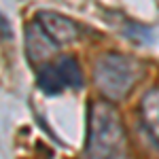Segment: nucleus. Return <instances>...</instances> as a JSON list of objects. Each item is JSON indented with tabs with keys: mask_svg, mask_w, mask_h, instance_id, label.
Segmentation results:
<instances>
[{
	"mask_svg": "<svg viewBox=\"0 0 159 159\" xmlns=\"http://www.w3.org/2000/svg\"><path fill=\"white\" fill-rule=\"evenodd\" d=\"M85 159H127V136L121 115L104 100L89 104Z\"/></svg>",
	"mask_w": 159,
	"mask_h": 159,
	"instance_id": "f257e3e1",
	"label": "nucleus"
},
{
	"mask_svg": "<svg viewBox=\"0 0 159 159\" xmlns=\"http://www.w3.org/2000/svg\"><path fill=\"white\" fill-rule=\"evenodd\" d=\"M140 76H142L140 64L134 57L117 51L100 55L93 66V83L108 102L125 100L132 93Z\"/></svg>",
	"mask_w": 159,
	"mask_h": 159,
	"instance_id": "f03ea898",
	"label": "nucleus"
},
{
	"mask_svg": "<svg viewBox=\"0 0 159 159\" xmlns=\"http://www.w3.org/2000/svg\"><path fill=\"white\" fill-rule=\"evenodd\" d=\"M34 19L43 25V30L49 34L51 40H53L57 47H61V45H70V43H74L76 38L81 36V28H79V24L72 21V19H68V17L61 15V13L38 11Z\"/></svg>",
	"mask_w": 159,
	"mask_h": 159,
	"instance_id": "7ed1b4c3",
	"label": "nucleus"
},
{
	"mask_svg": "<svg viewBox=\"0 0 159 159\" xmlns=\"http://www.w3.org/2000/svg\"><path fill=\"white\" fill-rule=\"evenodd\" d=\"M25 53L32 64H49V57L57 53V45L51 40V36L43 30V25L36 19L25 25Z\"/></svg>",
	"mask_w": 159,
	"mask_h": 159,
	"instance_id": "20e7f679",
	"label": "nucleus"
},
{
	"mask_svg": "<svg viewBox=\"0 0 159 159\" xmlns=\"http://www.w3.org/2000/svg\"><path fill=\"white\" fill-rule=\"evenodd\" d=\"M138 112H140V121H142L144 132L159 148V87L148 89L142 96Z\"/></svg>",
	"mask_w": 159,
	"mask_h": 159,
	"instance_id": "39448f33",
	"label": "nucleus"
},
{
	"mask_svg": "<svg viewBox=\"0 0 159 159\" xmlns=\"http://www.w3.org/2000/svg\"><path fill=\"white\" fill-rule=\"evenodd\" d=\"M36 85L43 93L47 96H60L61 91L66 89L64 81H61L60 70L55 68V64L49 61V64H43L36 68Z\"/></svg>",
	"mask_w": 159,
	"mask_h": 159,
	"instance_id": "423d86ee",
	"label": "nucleus"
},
{
	"mask_svg": "<svg viewBox=\"0 0 159 159\" xmlns=\"http://www.w3.org/2000/svg\"><path fill=\"white\" fill-rule=\"evenodd\" d=\"M53 64L60 70L61 81H64L66 87H70V89H81L83 87V70H81V64L74 55H57L53 60Z\"/></svg>",
	"mask_w": 159,
	"mask_h": 159,
	"instance_id": "0eeeda50",
	"label": "nucleus"
},
{
	"mask_svg": "<svg viewBox=\"0 0 159 159\" xmlns=\"http://www.w3.org/2000/svg\"><path fill=\"white\" fill-rule=\"evenodd\" d=\"M0 30H4V36L11 38V28H9V21L4 19V15H0Z\"/></svg>",
	"mask_w": 159,
	"mask_h": 159,
	"instance_id": "6e6552de",
	"label": "nucleus"
}]
</instances>
